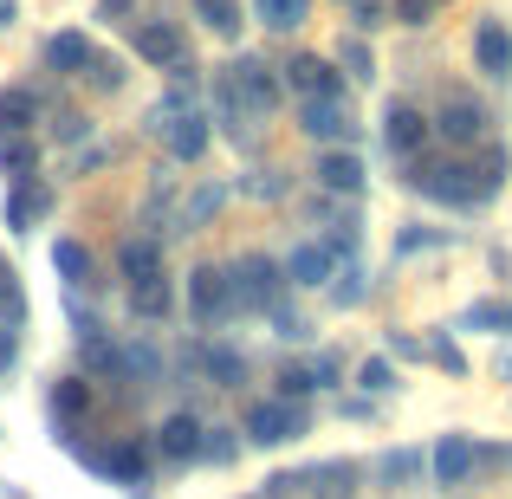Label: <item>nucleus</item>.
Wrapping results in <instances>:
<instances>
[{"label": "nucleus", "mask_w": 512, "mask_h": 499, "mask_svg": "<svg viewBox=\"0 0 512 499\" xmlns=\"http://www.w3.org/2000/svg\"><path fill=\"white\" fill-rule=\"evenodd\" d=\"M402 182L415 188V195L441 201V208H487V188H480L474 175V156L467 150H441V156H409L402 163Z\"/></svg>", "instance_id": "obj_1"}, {"label": "nucleus", "mask_w": 512, "mask_h": 499, "mask_svg": "<svg viewBox=\"0 0 512 499\" xmlns=\"http://www.w3.org/2000/svg\"><path fill=\"white\" fill-rule=\"evenodd\" d=\"M428 130H435L441 150H480V143L493 137V111L474 98V91H448L441 111L428 117Z\"/></svg>", "instance_id": "obj_2"}, {"label": "nucleus", "mask_w": 512, "mask_h": 499, "mask_svg": "<svg viewBox=\"0 0 512 499\" xmlns=\"http://www.w3.org/2000/svg\"><path fill=\"white\" fill-rule=\"evenodd\" d=\"M240 435H247L253 448H286V441L312 435V409H305V402H286V396H266L240 415Z\"/></svg>", "instance_id": "obj_3"}, {"label": "nucleus", "mask_w": 512, "mask_h": 499, "mask_svg": "<svg viewBox=\"0 0 512 499\" xmlns=\"http://www.w3.org/2000/svg\"><path fill=\"white\" fill-rule=\"evenodd\" d=\"M227 279H234V305H240V318L247 312H273L279 299H286V266L279 260H266V253H240L234 266H227Z\"/></svg>", "instance_id": "obj_4"}, {"label": "nucleus", "mask_w": 512, "mask_h": 499, "mask_svg": "<svg viewBox=\"0 0 512 499\" xmlns=\"http://www.w3.org/2000/svg\"><path fill=\"white\" fill-rule=\"evenodd\" d=\"M188 318H195V331H227L240 318L227 266H195L188 273Z\"/></svg>", "instance_id": "obj_5"}, {"label": "nucleus", "mask_w": 512, "mask_h": 499, "mask_svg": "<svg viewBox=\"0 0 512 499\" xmlns=\"http://www.w3.org/2000/svg\"><path fill=\"white\" fill-rule=\"evenodd\" d=\"M78 461H85L98 480H111V487H150V461L156 454L124 435V441H111V448H78Z\"/></svg>", "instance_id": "obj_6"}, {"label": "nucleus", "mask_w": 512, "mask_h": 499, "mask_svg": "<svg viewBox=\"0 0 512 499\" xmlns=\"http://www.w3.org/2000/svg\"><path fill=\"white\" fill-rule=\"evenodd\" d=\"M91 409H98V396H91L85 376H65V383H52V428H59L65 448H85V428H91Z\"/></svg>", "instance_id": "obj_7"}, {"label": "nucleus", "mask_w": 512, "mask_h": 499, "mask_svg": "<svg viewBox=\"0 0 512 499\" xmlns=\"http://www.w3.org/2000/svg\"><path fill=\"white\" fill-rule=\"evenodd\" d=\"M428 467H435V487H474V480L487 474V448H480L474 435H441L435 454H428Z\"/></svg>", "instance_id": "obj_8"}, {"label": "nucleus", "mask_w": 512, "mask_h": 499, "mask_svg": "<svg viewBox=\"0 0 512 499\" xmlns=\"http://www.w3.org/2000/svg\"><path fill=\"white\" fill-rule=\"evenodd\" d=\"M299 130L312 143H331V150H350L357 143V117H350V104L344 98H299Z\"/></svg>", "instance_id": "obj_9"}, {"label": "nucleus", "mask_w": 512, "mask_h": 499, "mask_svg": "<svg viewBox=\"0 0 512 499\" xmlns=\"http://www.w3.org/2000/svg\"><path fill=\"white\" fill-rule=\"evenodd\" d=\"M428 137H435V130H428V117L415 111L409 98H396L383 111V150L396 156V163H409V156H422L428 150Z\"/></svg>", "instance_id": "obj_10"}, {"label": "nucleus", "mask_w": 512, "mask_h": 499, "mask_svg": "<svg viewBox=\"0 0 512 499\" xmlns=\"http://www.w3.org/2000/svg\"><path fill=\"white\" fill-rule=\"evenodd\" d=\"M474 72L493 78V85H506V78H512V33H506L500 13H487V20L474 26Z\"/></svg>", "instance_id": "obj_11"}, {"label": "nucleus", "mask_w": 512, "mask_h": 499, "mask_svg": "<svg viewBox=\"0 0 512 499\" xmlns=\"http://www.w3.org/2000/svg\"><path fill=\"white\" fill-rule=\"evenodd\" d=\"M286 85L299 91V98H344V72H338V59H318V52H292Z\"/></svg>", "instance_id": "obj_12"}, {"label": "nucleus", "mask_w": 512, "mask_h": 499, "mask_svg": "<svg viewBox=\"0 0 512 499\" xmlns=\"http://www.w3.org/2000/svg\"><path fill=\"white\" fill-rule=\"evenodd\" d=\"M150 454H156V461H175V467H182V461H201V422L188 409L163 415V428L150 435Z\"/></svg>", "instance_id": "obj_13"}, {"label": "nucleus", "mask_w": 512, "mask_h": 499, "mask_svg": "<svg viewBox=\"0 0 512 499\" xmlns=\"http://www.w3.org/2000/svg\"><path fill=\"white\" fill-rule=\"evenodd\" d=\"M279 266H286V279H292V286L325 292V286H331V273H338V253H331L325 240H299V247H292Z\"/></svg>", "instance_id": "obj_14"}, {"label": "nucleus", "mask_w": 512, "mask_h": 499, "mask_svg": "<svg viewBox=\"0 0 512 499\" xmlns=\"http://www.w3.org/2000/svg\"><path fill=\"white\" fill-rule=\"evenodd\" d=\"M318 188H325V195H350V201H357L363 188H370V169H363L357 150H344V143H338V150L318 156Z\"/></svg>", "instance_id": "obj_15"}, {"label": "nucleus", "mask_w": 512, "mask_h": 499, "mask_svg": "<svg viewBox=\"0 0 512 499\" xmlns=\"http://www.w3.org/2000/svg\"><path fill=\"white\" fill-rule=\"evenodd\" d=\"M46 214H52V182H46V175H33V182H7V227H13V234L39 227Z\"/></svg>", "instance_id": "obj_16"}, {"label": "nucleus", "mask_w": 512, "mask_h": 499, "mask_svg": "<svg viewBox=\"0 0 512 499\" xmlns=\"http://www.w3.org/2000/svg\"><path fill=\"white\" fill-rule=\"evenodd\" d=\"M163 143H169V156H175V163H195V156L214 143V117H208V111H182V117H169Z\"/></svg>", "instance_id": "obj_17"}, {"label": "nucleus", "mask_w": 512, "mask_h": 499, "mask_svg": "<svg viewBox=\"0 0 512 499\" xmlns=\"http://www.w3.org/2000/svg\"><path fill=\"white\" fill-rule=\"evenodd\" d=\"M163 273V240L156 234H130L124 247H117V279L124 286H143V279Z\"/></svg>", "instance_id": "obj_18"}, {"label": "nucleus", "mask_w": 512, "mask_h": 499, "mask_svg": "<svg viewBox=\"0 0 512 499\" xmlns=\"http://www.w3.org/2000/svg\"><path fill=\"white\" fill-rule=\"evenodd\" d=\"M39 124H46V104H39V91H26V85L0 91V137H33Z\"/></svg>", "instance_id": "obj_19"}, {"label": "nucleus", "mask_w": 512, "mask_h": 499, "mask_svg": "<svg viewBox=\"0 0 512 499\" xmlns=\"http://www.w3.org/2000/svg\"><path fill=\"white\" fill-rule=\"evenodd\" d=\"M137 26V52L150 65H175V59H188V46H182V26L175 20H130Z\"/></svg>", "instance_id": "obj_20"}, {"label": "nucleus", "mask_w": 512, "mask_h": 499, "mask_svg": "<svg viewBox=\"0 0 512 499\" xmlns=\"http://www.w3.org/2000/svg\"><path fill=\"white\" fill-rule=\"evenodd\" d=\"M52 273H59L72 292H91V286H98V260H91L85 240H52Z\"/></svg>", "instance_id": "obj_21"}, {"label": "nucleus", "mask_w": 512, "mask_h": 499, "mask_svg": "<svg viewBox=\"0 0 512 499\" xmlns=\"http://www.w3.org/2000/svg\"><path fill=\"white\" fill-rule=\"evenodd\" d=\"M201 383H214V389H247V357H240L234 344H208V350H201Z\"/></svg>", "instance_id": "obj_22"}, {"label": "nucleus", "mask_w": 512, "mask_h": 499, "mask_svg": "<svg viewBox=\"0 0 512 499\" xmlns=\"http://www.w3.org/2000/svg\"><path fill=\"white\" fill-rule=\"evenodd\" d=\"M91 59H98V46H91L85 33H52L46 39V65H52V72H65V78H85Z\"/></svg>", "instance_id": "obj_23"}, {"label": "nucleus", "mask_w": 512, "mask_h": 499, "mask_svg": "<svg viewBox=\"0 0 512 499\" xmlns=\"http://www.w3.org/2000/svg\"><path fill=\"white\" fill-rule=\"evenodd\" d=\"M221 201H227V188H221V182H201L195 195L182 201V214H175V234H201V227L221 214Z\"/></svg>", "instance_id": "obj_24"}, {"label": "nucleus", "mask_w": 512, "mask_h": 499, "mask_svg": "<svg viewBox=\"0 0 512 499\" xmlns=\"http://www.w3.org/2000/svg\"><path fill=\"white\" fill-rule=\"evenodd\" d=\"M299 487H312L318 499H350L357 493V461H325L312 474H299Z\"/></svg>", "instance_id": "obj_25"}, {"label": "nucleus", "mask_w": 512, "mask_h": 499, "mask_svg": "<svg viewBox=\"0 0 512 499\" xmlns=\"http://www.w3.org/2000/svg\"><path fill=\"white\" fill-rule=\"evenodd\" d=\"M0 175L7 182H33L39 175V137H0Z\"/></svg>", "instance_id": "obj_26"}, {"label": "nucleus", "mask_w": 512, "mask_h": 499, "mask_svg": "<svg viewBox=\"0 0 512 499\" xmlns=\"http://www.w3.org/2000/svg\"><path fill=\"white\" fill-rule=\"evenodd\" d=\"M467 156H474V175H480V188H487V201L493 195H500V188H506V175H512V156H506V143H480V150H467Z\"/></svg>", "instance_id": "obj_27"}, {"label": "nucleus", "mask_w": 512, "mask_h": 499, "mask_svg": "<svg viewBox=\"0 0 512 499\" xmlns=\"http://www.w3.org/2000/svg\"><path fill=\"white\" fill-rule=\"evenodd\" d=\"M253 13H260L266 33H299L312 20V0H253Z\"/></svg>", "instance_id": "obj_28"}, {"label": "nucleus", "mask_w": 512, "mask_h": 499, "mask_svg": "<svg viewBox=\"0 0 512 499\" xmlns=\"http://www.w3.org/2000/svg\"><path fill=\"white\" fill-rule=\"evenodd\" d=\"M376 480H383L389 493H396V487H415V480H422V454H415V448L383 454V461H376Z\"/></svg>", "instance_id": "obj_29"}, {"label": "nucleus", "mask_w": 512, "mask_h": 499, "mask_svg": "<svg viewBox=\"0 0 512 499\" xmlns=\"http://www.w3.org/2000/svg\"><path fill=\"white\" fill-rule=\"evenodd\" d=\"M461 325L467 331H487V337H512V305L480 299V305H467V312H461Z\"/></svg>", "instance_id": "obj_30"}, {"label": "nucleus", "mask_w": 512, "mask_h": 499, "mask_svg": "<svg viewBox=\"0 0 512 499\" xmlns=\"http://www.w3.org/2000/svg\"><path fill=\"white\" fill-rule=\"evenodd\" d=\"M188 7H195V20L208 26V33L240 39V7H234V0H188Z\"/></svg>", "instance_id": "obj_31"}, {"label": "nucleus", "mask_w": 512, "mask_h": 499, "mask_svg": "<svg viewBox=\"0 0 512 499\" xmlns=\"http://www.w3.org/2000/svg\"><path fill=\"white\" fill-rule=\"evenodd\" d=\"M130 312H137V318H169V273L130 286Z\"/></svg>", "instance_id": "obj_32"}, {"label": "nucleus", "mask_w": 512, "mask_h": 499, "mask_svg": "<svg viewBox=\"0 0 512 499\" xmlns=\"http://www.w3.org/2000/svg\"><path fill=\"white\" fill-rule=\"evenodd\" d=\"M338 72H350V78H357V85H370V78H376V52L363 46V33L338 39Z\"/></svg>", "instance_id": "obj_33"}, {"label": "nucleus", "mask_w": 512, "mask_h": 499, "mask_svg": "<svg viewBox=\"0 0 512 499\" xmlns=\"http://www.w3.org/2000/svg\"><path fill=\"white\" fill-rule=\"evenodd\" d=\"M325 292H331V305H363V266H357V260H344L338 273H331V286H325Z\"/></svg>", "instance_id": "obj_34"}, {"label": "nucleus", "mask_w": 512, "mask_h": 499, "mask_svg": "<svg viewBox=\"0 0 512 499\" xmlns=\"http://www.w3.org/2000/svg\"><path fill=\"white\" fill-rule=\"evenodd\" d=\"M454 240V227H402L396 234V260L402 253H428V247H448Z\"/></svg>", "instance_id": "obj_35"}, {"label": "nucleus", "mask_w": 512, "mask_h": 499, "mask_svg": "<svg viewBox=\"0 0 512 499\" xmlns=\"http://www.w3.org/2000/svg\"><path fill=\"white\" fill-rule=\"evenodd\" d=\"M240 428H201V461H214V467H227L240 454Z\"/></svg>", "instance_id": "obj_36"}, {"label": "nucleus", "mask_w": 512, "mask_h": 499, "mask_svg": "<svg viewBox=\"0 0 512 499\" xmlns=\"http://www.w3.org/2000/svg\"><path fill=\"white\" fill-rule=\"evenodd\" d=\"M357 383L370 389V396H389V389H396V363H389V357H363L357 363Z\"/></svg>", "instance_id": "obj_37"}, {"label": "nucleus", "mask_w": 512, "mask_h": 499, "mask_svg": "<svg viewBox=\"0 0 512 499\" xmlns=\"http://www.w3.org/2000/svg\"><path fill=\"white\" fill-rule=\"evenodd\" d=\"M124 78H130V72H124V59H104V52L85 65V85H91V91H124Z\"/></svg>", "instance_id": "obj_38"}, {"label": "nucleus", "mask_w": 512, "mask_h": 499, "mask_svg": "<svg viewBox=\"0 0 512 499\" xmlns=\"http://www.w3.org/2000/svg\"><path fill=\"white\" fill-rule=\"evenodd\" d=\"M428 363H441L448 376H467V357H461V344H454L448 331H435V337H428Z\"/></svg>", "instance_id": "obj_39"}, {"label": "nucleus", "mask_w": 512, "mask_h": 499, "mask_svg": "<svg viewBox=\"0 0 512 499\" xmlns=\"http://www.w3.org/2000/svg\"><path fill=\"white\" fill-rule=\"evenodd\" d=\"M312 363H286V370H279V396H286V402H305V396H312Z\"/></svg>", "instance_id": "obj_40"}, {"label": "nucleus", "mask_w": 512, "mask_h": 499, "mask_svg": "<svg viewBox=\"0 0 512 499\" xmlns=\"http://www.w3.org/2000/svg\"><path fill=\"white\" fill-rule=\"evenodd\" d=\"M441 0H389V13H396V26H428L435 20Z\"/></svg>", "instance_id": "obj_41"}, {"label": "nucleus", "mask_w": 512, "mask_h": 499, "mask_svg": "<svg viewBox=\"0 0 512 499\" xmlns=\"http://www.w3.org/2000/svg\"><path fill=\"white\" fill-rule=\"evenodd\" d=\"M46 124H52L59 143H85L91 137V117H78V111H59V117H46Z\"/></svg>", "instance_id": "obj_42"}, {"label": "nucleus", "mask_w": 512, "mask_h": 499, "mask_svg": "<svg viewBox=\"0 0 512 499\" xmlns=\"http://www.w3.org/2000/svg\"><path fill=\"white\" fill-rule=\"evenodd\" d=\"M0 305H7V312H13V318H20V312H26V305H20V273H13V266H7V260H0Z\"/></svg>", "instance_id": "obj_43"}, {"label": "nucleus", "mask_w": 512, "mask_h": 499, "mask_svg": "<svg viewBox=\"0 0 512 499\" xmlns=\"http://www.w3.org/2000/svg\"><path fill=\"white\" fill-rule=\"evenodd\" d=\"M350 13H357V33H376V26H383V0H350Z\"/></svg>", "instance_id": "obj_44"}, {"label": "nucleus", "mask_w": 512, "mask_h": 499, "mask_svg": "<svg viewBox=\"0 0 512 499\" xmlns=\"http://www.w3.org/2000/svg\"><path fill=\"white\" fill-rule=\"evenodd\" d=\"M338 376H344V363L331 357V350H318V357H312V383H318V389H331Z\"/></svg>", "instance_id": "obj_45"}, {"label": "nucleus", "mask_w": 512, "mask_h": 499, "mask_svg": "<svg viewBox=\"0 0 512 499\" xmlns=\"http://www.w3.org/2000/svg\"><path fill=\"white\" fill-rule=\"evenodd\" d=\"M137 7H143V0H98V20H117V26H130V20H137Z\"/></svg>", "instance_id": "obj_46"}, {"label": "nucleus", "mask_w": 512, "mask_h": 499, "mask_svg": "<svg viewBox=\"0 0 512 499\" xmlns=\"http://www.w3.org/2000/svg\"><path fill=\"white\" fill-rule=\"evenodd\" d=\"M389 357H428V344H422V337H409V331H389Z\"/></svg>", "instance_id": "obj_47"}, {"label": "nucleus", "mask_w": 512, "mask_h": 499, "mask_svg": "<svg viewBox=\"0 0 512 499\" xmlns=\"http://www.w3.org/2000/svg\"><path fill=\"white\" fill-rule=\"evenodd\" d=\"M13 20H20V0H0V33H7Z\"/></svg>", "instance_id": "obj_48"}, {"label": "nucleus", "mask_w": 512, "mask_h": 499, "mask_svg": "<svg viewBox=\"0 0 512 499\" xmlns=\"http://www.w3.org/2000/svg\"><path fill=\"white\" fill-rule=\"evenodd\" d=\"M506 461H512V454H506Z\"/></svg>", "instance_id": "obj_49"}]
</instances>
